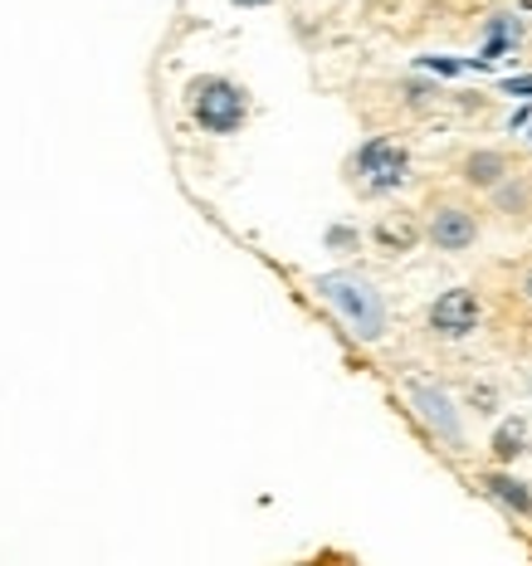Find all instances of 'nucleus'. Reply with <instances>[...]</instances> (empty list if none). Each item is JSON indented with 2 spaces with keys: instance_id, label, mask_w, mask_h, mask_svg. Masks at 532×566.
Wrapping results in <instances>:
<instances>
[{
  "instance_id": "nucleus-12",
  "label": "nucleus",
  "mask_w": 532,
  "mask_h": 566,
  "mask_svg": "<svg viewBox=\"0 0 532 566\" xmlns=\"http://www.w3.org/2000/svg\"><path fill=\"white\" fill-rule=\"evenodd\" d=\"M230 6H240V10H259V6H274V0H230Z\"/></svg>"
},
{
  "instance_id": "nucleus-3",
  "label": "nucleus",
  "mask_w": 532,
  "mask_h": 566,
  "mask_svg": "<svg viewBox=\"0 0 532 566\" xmlns=\"http://www.w3.org/2000/svg\"><path fill=\"white\" fill-rule=\"evenodd\" d=\"M406 167H410V151L392 137H372L357 151V161H352V171L366 181V191H396L406 181Z\"/></svg>"
},
{
  "instance_id": "nucleus-4",
  "label": "nucleus",
  "mask_w": 532,
  "mask_h": 566,
  "mask_svg": "<svg viewBox=\"0 0 532 566\" xmlns=\"http://www.w3.org/2000/svg\"><path fill=\"white\" fill-rule=\"evenodd\" d=\"M425 240L445 254L469 250V244L479 240V216L469 206H459V200H445V206H435L430 220H425Z\"/></svg>"
},
{
  "instance_id": "nucleus-1",
  "label": "nucleus",
  "mask_w": 532,
  "mask_h": 566,
  "mask_svg": "<svg viewBox=\"0 0 532 566\" xmlns=\"http://www.w3.org/2000/svg\"><path fill=\"white\" fill-rule=\"evenodd\" d=\"M313 289L323 293V303H327V308H333L362 342H376V337L386 333V303H382V293H376L362 274H323V279L313 283Z\"/></svg>"
},
{
  "instance_id": "nucleus-8",
  "label": "nucleus",
  "mask_w": 532,
  "mask_h": 566,
  "mask_svg": "<svg viewBox=\"0 0 532 566\" xmlns=\"http://www.w3.org/2000/svg\"><path fill=\"white\" fill-rule=\"evenodd\" d=\"M483 493H489V499H499L508 513H532V489L523 479H513V474H499V469H493V474H483Z\"/></svg>"
},
{
  "instance_id": "nucleus-9",
  "label": "nucleus",
  "mask_w": 532,
  "mask_h": 566,
  "mask_svg": "<svg viewBox=\"0 0 532 566\" xmlns=\"http://www.w3.org/2000/svg\"><path fill=\"white\" fill-rule=\"evenodd\" d=\"M523 444H528V424L523 420H508V424H499V434H493V454L499 459H518L523 454Z\"/></svg>"
},
{
  "instance_id": "nucleus-7",
  "label": "nucleus",
  "mask_w": 532,
  "mask_h": 566,
  "mask_svg": "<svg viewBox=\"0 0 532 566\" xmlns=\"http://www.w3.org/2000/svg\"><path fill=\"white\" fill-rule=\"evenodd\" d=\"M465 186H474V191H499V186L513 176V161H508V151H493V147H479L465 157Z\"/></svg>"
},
{
  "instance_id": "nucleus-6",
  "label": "nucleus",
  "mask_w": 532,
  "mask_h": 566,
  "mask_svg": "<svg viewBox=\"0 0 532 566\" xmlns=\"http://www.w3.org/2000/svg\"><path fill=\"white\" fill-rule=\"evenodd\" d=\"M410 400H416L420 420L430 424V430L440 434L445 444H459V440H465V430H459V410L449 406L445 391H435V386H410Z\"/></svg>"
},
{
  "instance_id": "nucleus-13",
  "label": "nucleus",
  "mask_w": 532,
  "mask_h": 566,
  "mask_svg": "<svg viewBox=\"0 0 532 566\" xmlns=\"http://www.w3.org/2000/svg\"><path fill=\"white\" fill-rule=\"evenodd\" d=\"M523 298L532 303V264H528V274H523Z\"/></svg>"
},
{
  "instance_id": "nucleus-11",
  "label": "nucleus",
  "mask_w": 532,
  "mask_h": 566,
  "mask_svg": "<svg viewBox=\"0 0 532 566\" xmlns=\"http://www.w3.org/2000/svg\"><path fill=\"white\" fill-rule=\"evenodd\" d=\"M376 240L392 244V250H410V244H416V226H410V220H400V226H392V220H386V226L376 230Z\"/></svg>"
},
{
  "instance_id": "nucleus-2",
  "label": "nucleus",
  "mask_w": 532,
  "mask_h": 566,
  "mask_svg": "<svg viewBox=\"0 0 532 566\" xmlns=\"http://www.w3.org/2000/svg\"><path fill=\"white\" fill-rule=\"evenodd\" d=\"M191 117L206 133L216 137H230L244 127V117H250V98H244L240 84H230V78H196L191 84Z\"/></svg>"
},
{
  "instance_id": "nucleus-10",
  "label": "nucleus",
  "mask_w": 532,
  "mask_h": 566,
  "mask_svg": "<svg viewBox=\"0 0 532 566\" xmlns=\"http://www.w3.org/2000/svg\"><path fill=\"white\" fill-rule=\"evenodd\" d=\"M493 196H499V206L508 210V216H513V210H518V216L528 220V210H532V196H528V186L518 181V176H508V181H503V186H499V191H493Z\"/></svg>"
},
{
  "instance_id": "nucleus-5",
  "label": "nucleus",
  "mask_w": 532,
  "mask_h": 566,
  "mask_svg": "<svg viewBox=\"0 0 532 566\" xmlns=\"http://www.w3.org/2000/svg\"><path fill=\"white\" fill-rule=\"evenodd\" d=\"M479 317H483V308H479V293L474 289H449V293H440V298L430 303V333L435 337H469L479 327Z\"/></svg>"
}]
</instances>
